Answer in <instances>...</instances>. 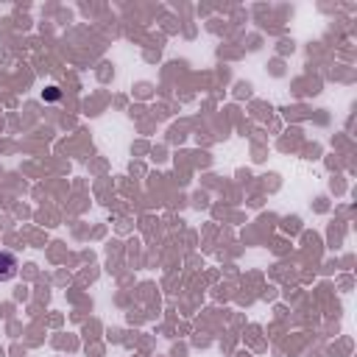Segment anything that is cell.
Here are the masks:
<instances>
[{
  "label": "cell",
  "mask_w": 357,
  "mask_h": 357,
  "mask_svg": "<svg viewBox=\"0 0 357 357\" xmlns=\"http://www.w3.org/2000/svg\"><path fill=\"white\" fill-rule=\"evenodd\" d=\"M59 95H61V92H59V86H47V89H45V98H47V100H56Z\"/></svg>",
  "instance_id": "cell-2"
},
{
  "label": "cell",
  "mask_w": 357,
  "mask_h": 357,
  "mask_svg": "<svg viewBox=\"0 0 357 357\" xmlns=\"http://www.w3.org/2000/svg\"><path fill=\"white\" fill-rule=\"evenodd\" d=\"M17 257L11 251H0V282H8L17 276Z\"/></svg>",
  "instance_id": "cell-1"
}]
</instances>
